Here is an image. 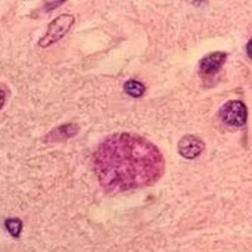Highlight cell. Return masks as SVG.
Segmentation results:
<instances>
[{
    "label": "cell",
    "instance_id": "6da1fadb",
    "mask_svg": "<svg viewBox=\"0 0 252 252\" xmlns=\"http://www.w3.org/2000/svg\"><path fill=\"white\" fill-rule=\"evenodd\" d=\"M92 163L101 187L111 193L153 186L165 172V159L159 148L130 132L105 139L94 152Z\"/></svg>",
    "mask_w": 252,
    "mask_h": 252
},
{
    "label": "cell",
    "instance_id": "7a4b0ae2",
    "mask_svg": "<svg viewBox=\"0 0 252 252\" xmlns=\"http://www.w3.org/2000/svg\"><path fill=\"white\" fill-rule=\"evenodd\" d=\"M73 23H75V17L71 14H62L56 18L55 20H52L46 34L39 39V47L46 48V47L57 43L58 40L63 38V35L71 29Z\"/></svg>",
    "mask_w": 252,
    "mask_h": 252
},
{
    "label": "cell",
    "instance_id": "3957f363",
    "mask_svg": "<svg viewBox=\"0 0 252 252\" xmlns=\"http://www.w3.org/2000/svg\"><path fill=\"white\" fill-rule=\"evenodd\" d=\"M220 118L227 125L241 127L247 121L246 105L238 100L228 101L220 109Z\"/></svg>",
    "mask_w": 252,
    "mask_h": 252
},
{
    "label": "cell",
    "instance_id": "277c9868",
    "mask_svg": "<svg viewBox=\"0 0 252 252\" xmlns=\"http://www.w3.org/2000/svg\"><path fill=\"white\" fill-rule=\"evenodd\" d=\"M227 61V53L224 52H215L211 55L206 56L199 62V76L203 80L213 78Z\"/></svg>",
    "mask_w": 252,
    "mask_h": 252
},
{
    "label": "cell",
    "instance_id": "5b68a950",
    "mask_svg": "<svg viewBox=\"0 0 252 252\" xmlns=\"http://www.w3.org/2000/svg\"><path fill=\"white\" fill-rule=\"evenodd\" d=\"M204 143L202 139L197 138L194 135H186L178 143V153L184 158V159H195L202 154L204 150Z\"/></svg>",
    "mask_w": 252,
    "mask_h": 252
},
{
    "label": "cell",
    "instance_id": "8992f818",
    "mask_svg": "<svg viewBox=\"0 0 252 252\" xmlns=\"http://www.w3.org/2000/svg\"><path fill=\"white\" fill-rule=\"evenodd\" d=\"M80 127L76 124H67V125H62L57 129L52 130L48 135L46 136L47 141H63L67 139L75 136L78 132Z\"/></svg>",
    "mask_w": 252,
    "mask_h": 252
},
{
    "label": "cell",
    "instance_id": "52a82bcc",
    "mask_svg": "<svg viewBox=\"0 0 252 252\" xmlns=\"http://www.w3.org/2000/svg\"><path fill=\"white\" fill-rule=\"evenodd\" d=\"M124 90H125L126 94H130L131 97L139 98L145 94V85L139 82V81L129 80L126 81L125 85H124Z\"/></svg>",
    "mask_w": 252,
    "mask_h": 252
},
{
    "label": "cell",
    "instance_id": "ba28073f",
    "mask_svg": "<svg viewBox=\"0 0 252 252\" xmlns=\"http://www.w3.org/2000/svg\"><path fill=\"white\" fill-rule=\"evenodd\" d=\"M5 227L13 237H19L22 228H23V222L19 218H8L5 220Z\"/></svg>",
    "mask_w": 252,
    "mask_h": 252
},
{
    "label": "cell",
    "instance_id": "9c48e42d",
    "mask_svg": "<svg viewBox=\"0 0 252 252\" xmlns=\"http://www.w3.org/2000/svg\"><path fill=\"white\" fill-rule=\"evenodd\" d=\"M5 100H6L5 91L0 89V110L3 109V106H4V105H5Z\"/></svg>",
    "mask_w": 252,
    "mask_h": 252
}]
</instances>
